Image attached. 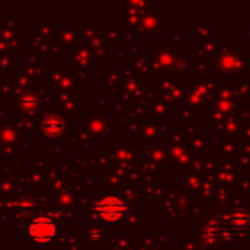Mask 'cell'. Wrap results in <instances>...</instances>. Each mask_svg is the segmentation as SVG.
Listing matches in <instances>:
<instances>
[{
    "label": "cell",
    "mask_w": 250,
    "mask_h": 250,
    "mask_svg": "<svg viewBox=\"0 0 250 250\" xmlns=\"http://www.w3.org/2000/svg\"><path fill=\"white\" fill-rule=\"evenodd\" d=\"M229 221L233 227L242 230V229H246L250 224V215L249 212H246L245 209H237L234 212H231L229 215Z\"/></svg>",
    "instance_id": "277c9868"
},
{
    "label": "cell",
    "mask_w": 250,
    "mask_h": 250,
    "mask_svg": "<svg viewBox=\"0 0 250 250\" xmlns=\"http://www.w3.org/2000/svg\"><path fill=\"white\" fill-rule=\"evenodd\" d=\"M57 234L56 223L48 217H37L28 229V236L38 245H48Z\"/></svg>",
    "instance_id": "6da1fadb"
},
{
    "label": "cell",
    "mask_w": 250,
    "mask_h": 250,
    "mask_svg": "<svg viewBox=\"0 0 250 250\" xmlns=\"http://www.w3.org/2000/svg\"><path fill=\"white\" fill-rule=\"evenodd\" d=\"M95 209L104 221L114 223V221H119L125 215L126 207L119 198L107 196L95 205Z\"/></svg>",
    "instance_id": "7a4b0ae2"
},
{
    "label": "cell",
    "mask_w": 250,
    "mask_h": 250,
    "mask_svg": "<svg viewBox=\"0 0 250 250\" xmlns=\"http://www.w3.org/2000/svg\"><path fill=\"white\" fill-rule=\"evenodd\" d=\"M21 104H22L23 107H31V105L35 104V101H34L32 98H28V97H26V98H23V100L21 101Z\"/></svg>",
    "instance_id": "5b68a950"
},
{
    "label": "cell",
    "mask_w": 250,
    "mask_h": 250,
    "mask_svg": "<svg viewBox=\"0 0 250 250\" xmlns=\"http://www.w3.org/2000/svg\"><path fill=\"white\" fill-rule=\"evenodd\" d=\"M63 129H64V125H63V120L57 116H48L42 120V130L47 133V135H60L63 133Z\"/></svg>",
    "instance_id": "3957f363"
}]
</instances>
